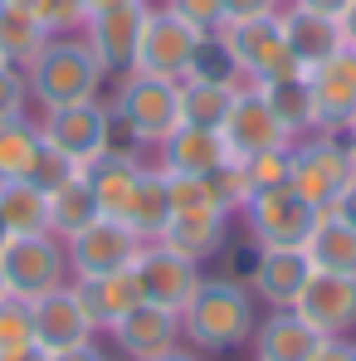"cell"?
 Returning <instances> with one entry per match:
<instances>
[{"instance_id":"8fae6325","label":"cell","mask_w":356,"mask_h":361,"mask_svg":"<svg viewBox=\"0 0 356 361\" xmlns=\"http://www.w3.org/2000/svg\"><path fill=\"white\" fill-rule=\"evenodd\" d=\"M68 249V274L73 279H103V274H118V269H132L142 240L132 235L127 220H113V215H98L93 225H83L73 240H63Z\"/></svg>"},{"instance_id":"f907efd6","label":"cell","mask_w":356,"mask_h":361,"mask_svg":"<svg viewBox=\"0 0 356 361\" xmlns=\"http://www.w3.org/2000/svg\"><path fill=\"white\" fill-rule=\"evenodd\" d=\"M0 5H25V10H30V5H35V0H0Z\"/></svg>"},{"instance_id":"2e32d148","label":"cell","mask_w":356,"mask_h":361,"mask_svg":"<svg viewBox=\"0 0 356 361\" xmlns=\"http://www.w3.org/2000/svg\"><path fill=\"white\" fill-rule=\"evenodd\" d=\"M293 307L322 332V337H352L356 332V274L312 269V279H307V288L297 293Z\"/></svg>"},{"instance_id":"e0dca14e","label":"cell","mask_w":356,"mask_h":361,"mask_svg":"<svg viewBox=\"0 0 356 361\" xmlns=\"http://www.w3.org/2000/svg\"><path fill=\"white\" fill-rule=\"evenodd\" d=\"M307 279H312V259L302 244H259L254 274H249L254 298H264L269 307H293Z\"/></svg>"},{"instance_id":"4316f807","label":"cell","mask_w":356,"mask_h":361,"mask_svg":"<svg viewBox=\"0 0 356 361\" xmlns=\"http://www.w3.org/2000/svg\"><path fill=\"white\" fill-rule=\"evenodd\" d=\"M307 259L312 269H327V274H356V230L347 220H337L332 210H317L312 230H307Z\"/></svg>"},{"instance_id":"db71d44e","label":"cell","mask_w":356,"mask_h":361,"mask_svg":"<svg viewBox=\"0 0 356 361\" xmlns=\"http://www.w3.org/2000/svg\"><path fill=\"white\" fill-rule=\"evenodd\" d=\"M352 361H356V357H352Z\"/></svg>"},{"instance_id":"52a82bcc","label":"cell","mask_w":356,"mask_h":361,"mask_svg":"<svg viewBox=\"0 0 356 361\" xmlns=\"http://www.w3.org/2000/svg\"><path fill=\"white\" fill-rule=\"evenodd\" d=\"M352 176H356V161H352V152H347V142L337 132H307V137L293 142V180L288 185H293L307 205L327 210L347 190Z\"/></svg>"},{"instance_id":"c3c4849f","label":"cell","mask_w":356,"mask_h":361,"mask_svg":"<svg viewBox=\"0 0 356 361\" xmlns=\"http://www.w3.org/2000/svg\"><path fill=\"white\" fill-rule=\"evenodd\" d=\"M337 137H342V142H347V152H352V161H356V118L347 122V132H337Z\"/></svg>"},{"instance_id":"f546056e","label":"cell","mask_w":356,"mask_h":361,"mask_svg":"<svg viewBox=\"0 0 356 361\" xmlns=\"http://www.w3.org/2000/svg\"><path fill=\"white\" fill-rule=\"evenodd\" d=\"M0 220L10 235H44L49 230V195L25 176L0 180Z\"/></svg>"},{"instance_id":"7bdbcfd3","label":"cell","mask_w":356,"mask_h":361,"mask_svg":"<svg viewBox=\"0 0 356 361\" xmlns=\"http://www.w3.org/2000/svg\"><path fill=\"white\" fill-rule=\"evenodd\" d=\"M327 210H332L337 220H347V225H352V230H356V176L347 180V190H342V195H337V200H332Z\"/></svg>"},{"instance_id":"30bf717a","label":"cell","mask_w":356,"mask_h":361,"mask_svg":"<svg viewBox=\"0 0 356 361\" xmlns=\"http://www.w3.org/2000/svg\"><path fill=\"white\" fill-rule=\"evenodd\" d=\"M147 10L152 0H118V5H103L88 15L83 25V44L93 49V59L103 63V73H132L137 63V39H142V25H147Z\"/></svg>"},{"instance_id":"ab89813d","label":"cell","mask_w":356,"mask_h":361,"mask_svg":"<svg viewBox=\"0 0 356 361\" xmlns=\"http://www.w3.org/2000/svg\"><path fill=\"white\" fill-rule=\"evenodd\" d=\"M283 0H225V20H254V15H278Z\"/></svg>"},{"instance_id":"44dd1931","label":"cell","mask_w":356,"mask_h":361,"mask_svg":"<svg viewBox=\"0 0 356 361\" xmlns=\"http://www.w3.org/2000/svg\"><path fill=\"white\" fill-rule=\"evenodd\" d=\"M278 20H283L288 59H293L297 68H317L322 59H332L337 49H347V44H342V30H337V20H327V15L297 10V5H288V0H283Z\"/></svg>"},{"instance_id":"74e56055","label":"cell","mask_w":356,"mask_h":361,"mask_svg":"<svg viewBox=\"0 0 356 361\" xmlns=\"http://www.w3.org/2000/svg\"><path fill=\"white\" fill-rule=\"evenodd\" d=\"M166 10H176L180 20L190 30H200L205 39H215L220 25H225V0H166Z\"/></svg>"},{"instance_id":"f5cc1de1","label":"cell","mask_w":356,"mask_h":361,"mask_svg":"<svg viewBox=\"0 0 356 361\" xmlns=\"http://www.w3.org/2000/svg\"><path fill=\"white\" fill-rule=\"evenodd\" d=\"M0 298H5V274H0Z\"/></svg>"},{"instance_id":"7dc6e473","label":"cell","mask_w":356,"mask_h":361,"mask_svg":"<svg viewBox=\"0 0 356 361\" xmlns=\"http://www.w3.org/2000/svg\"><path fill=\"white\" fill-rule=\"evenodd\" d=\"M152 361H200L190 347H171V352H161V357H152Z\"/></svg>"},{"instance_id":"1f68e13d","label":"cell","mask_w":356,"mask_h":361,"mask_svg":"<svg viewBox=\"0 0 356 361\" xmlns=\"http://www.w3.org/2000/svg\"><path fill=\"white\" fill-rule=\"evenodd\" d=\"M39 147H44L39 122H30V118H5V122H0V180L25 176Z\"/></svg>"},{"instance_id":"d6986e66","label":"cell","mask_w":356,"mask_h":361,"mask_svg":"<svg viewBox=\"0 0 356 361\" xmlns=\"http://www.w3.org/2000/svg\"><path fill=\"white\" fill-rule=\"evenodd\" d=\"M249 342H254V361H312L327 337L297 307H274L264 322H254Z\"/></svg>"},{"instance_id":"cb8c5ba5","label":"cell","mask_w":356,"mask_h":361,"mask_svg":"<svg viewBox=\"0 0 356 361\" xmlns=\"http://www.w3.org/2000/svg\"><path fill=\"white\" fill-rule=\"evenodd\" d=\"M83 176H88V185H93L98 210H103V215H113V220H122V215H127V205H132V195H137L142 161H137L132 152H103L98 161H88V166H83Z\"/></svg>"},{"instance_id":"8d00e7d4","label":"cell","mask_w":356,"mask_h":361,"mask_svg":"<svg viewBox=\"0 0 356 361\" xmlns=\"http://www.w3.org/2000/svg\"><path fill=\"white\" fill-rule=\"evenodd\" d=\"M68 176H78V166H73L63 152H54L49 142L35 152V161H30V171H25V180H30V185H39L44 195H49V190H59Z\"/></svg>"},{"instance_id":"ac0fdd59","label":"cell","mask_w":356,"mask_h":361,"mask_svg":"<svg viewBox=\"0 0 356 361\" xmlns=\"http://www.w3.org/2000/svg\"><path fill=\"white\" fill-rule=\"evenodd\" d=\"M108 337H113V347L127 361H152V357H161V352H171V347H180V312L137 302L127 317H118L108 327Z\"/></svg>"},{"instance_id":"681fc988","label":"cell","mask_w":356,"mask_h":361,"mask_svg":"<svg viewBox=\"0 0 356 361\" xmlns=\"http://www.w3.org/2000/svg\"><path fill=\"white\" fill-rule=\"evenodd\" d=\"M103 5H118V0H88V15H93V10H103Z\"/></svg>"},{"instance_id":"d6a6232c","label":"cell","mask_w":356,"mask_h":361,"mask_svg":"<svg viewBox=\"0 0 356 361\" xmlns=\"http://www.w3.org/2000/svg\"><path fill=\"white\" fill-rule=\"evenodd\" d=\"M239 171L249 180V195L259 190H278L293 180V147H274V152H259V157H244Z\"/></svg>"},{"instance_id":"7a4b0ae2","label":"cell","mask_w":356,"mask_h":361,"mask_svg":"<svg viewBox=\"0 0 356 361\" xmlns=\"http://www.w3.org/2000/svg\"><path fill=\"white\" fill-rule=\"evenodd\" d=\"M103 63L93 59V49L83 44V35H59L39 49V59L25 68L30 98L39 108H68V103H88L103 93Z\"/></svg>"},{"instance_id":"5b68a950","label":"cell","mask_w":356,"mask_h":361,"mask_svg":"<svg viewBox=\"0 0 356 361\" xmlns=\"http://www.w3.org/2000/svg\"><path fill=\"white\" fill-rule=\"evenodd\" d=\"M0 274H5V293L10 298H44L63 288L73 274H68V249L59 235H10L0 244Z\"/></svg>"},{"instance_id":"4dcf8cb0","label":"cell","mask_w":356,"mask_h":361,"mask_svg":"<svg viewBox=\"0 0 356 361\" xmlns=\"http://www.w3.org/2000/svg\"><path fill=\"white\" fill-rule=\"evenodd\" d=\"M103 210H98V200H93V185L88 176L78 171V176H68L59 190H49V235H59V240H73L83 225H93Z\"/></svg>"},{"instance_id":"f1b7e54d","label":"cell","mask_w":356,"mask_h":361,"mask_svg":"<svg viewBox=\"0 0 356 361\" xmlns=\"http://www.w3.org/2000/svg\"><path fill=\"white\" fill-rule=\"evenodd\" d=\"M44 44H49V30L35 20V10H25V5H0V63L30 68V63L39 59Z\"/></svg>"},{"instance_id":"b9f144b4","label":"cell","mask_w":356,"mask_h":361,"mask_svg":"<svg viewBox=\"0 0 356 361\" xmlns=\"http://www.w3.org/2000/svg\"><path fill=\"white\" fill-rule=\"evenodd\" d=\"M352 357H356V342H352V337H327V342H322V352H317L312 361H352Z\"/></svg>"},{"instance_id":"6da1fadb","label":"cell","mask_w":356,"mask_h":361,"mask_svg":"<svg viewBox=\"0 0 356 361\" xmlns=\"http://www.w3.org/2000/svg\"><path fill=\"white\" fill-rule=\"evenodd\" d=\"M254 302L235 279H205L195 298L180 307V337L195 352H235L254 337Z\"/></svg>"},{"instance_id":"bcb514c9","label":"cell","mask_w":356,"mask_h":361,"mask_svg":"<svg viewBox=\"0 0 356 361\" xmlns=\"http://www.w3.org/2000/svg\"><path fill=\"white\" fill-rule=\"evenodd\" d=\"M0 361H49V352L44 347H20V352H10V357H0Z\"/></svg>"},{"instance_id":"7402d4cb","label":"cell","mask_w":356,"mask_h":361,"mask_svg":"<svg viewBox=\"0 0 356 361\" xmlns=\"http://www.w3.org/2000/svg\"><path fill=\"white\" fill-rule=\"evenodd\" d=\"M239 78L235 73H210V68H195L190 78H180V122L190 127H220L235 108Z\"/></svg>"},{"instance_id":"816d5d0a","label":"cell","mask_w":356,"mask_h":361,"mask_svg":"<svg viewBox=\"0 0 356 361\" xmlns=\"http://www.w3.org/2000/svg\"><path fill=\"white\" fill-rule=\"evenodd\" d=\"M5 240H10V230H5V220H0V244H5Z\"/></svg>"},{"instance_id":"d4e9b609","label":"cell","mask_w":356,"mask_h":361,"mask_svg":"<svg viewBox=\"0 0 356 361\" xmlns=\"http://www.w3.org/2000/svg\"><path fill=\"white\" fill-rule=\"evenodd\" d=\"M259 93L269 98L274 118L293 132V142H297V137H307V132H317V122H312V83H307V68L288 63V68L269 73V78L259 83Z\"/></svg>"},{"instance_id":"3957f363","label":"cell","mask_w":356,"mask_h":361,"mask_svg":"<svg viewBox=\"0 0 356 361\" xmlns=\"http://www.w3.org/2000/svg\"><path fill=\"white\" fill-rule=\"evenodd\" d=\"M113 118L127 127V137L137 147H161L180 127V83L171 78H152V73H122L118 93H113Z\"/></svg>"},{"instance_id":"83f0119b","label":"cell","mask_w":356,"mask_h":361,"mask_svg":"<svg viewBox=\"0 0 356 361\" xmlns=\"http://www.w3.org/2000/svg\"><path fill=\"white\" fill-rule=\"evenodd\" d=\"M132 225V235L142 244L161 240V230L171 225V190H166V171L161 166H142V180H137V195L122 215Z\"/></svg>"},{"instance_id":"f6af8a7d","label":"cell","mask_w":356,"mask_h":361,"mask_svg":"<svg viewBox=\"0 0 356 361\" xmlns=\"http://www.w3.org/2000/svg\"><path fill=\"white\" fill-rule=\"evenodd\" d=\"M337 30H342V44L347 49H356V0L342 10V20H337Z\"/></svg>"},{"instance_id":"ffe728a7","label":"cell","mask_w":356,"mask_h":361,"mask_svg":"<svg viewBox=\"0 0 356 361\" xmlns=\"http://www.w3.org/2000/svg\"><path fill=\"white\" fill-rule=\"evenodd\" d=\"M225 161H235V157H230L220 127H190V122H180L176 132L156 147V161H152V166L176 171V176H210V171H220Z\"/></svg>"},{"instance_id":"484cf974","label":"cell","mask_w":356,"mask_h":361,"mask_svg":"<svg viewBox=\"0 0 356 361\" xmlns=\"http://www.w3.org/2000/svg\"><path fill=\"white\" fill-rule=\"evenodd\" d=\"M78 298L88 307V317L98 322V332H108L118 317H127L137 302H142V283L132 269H118V274H103V279H73Z\"/></svg>"},{"instance_id":"d590c367","label":"cell","mask_w":356,"mask_h":361,"mask_svg":"<svg viewBox=\"0 0 356 361\" xmlns=\"http://www.w3.org/2000/svg\"><path fill=\"white\" fill-rule=\"evenodd\" d=\"M166 190H171V215L176 210H220L210 176H176V171H166Z\"/></svg>"},{"instance_id":"f35d334b","label":"cell","mask_w":356,"mask_h":361,"mask_svg":"<svg viewBox=\"0 0 356 361\" xmlns=\"http://www.w3.org/2000/svg\"><path fill=\"white\" fill-rule=\"evenodd\" d=\"M25 103H30L25 68H10V63H0V122H5V118H25Z\"/></svg>"},{"instance_id":"836d02e7","label":"cell","mask_w":356,"mask_h":361,"mask_svg":"<svg viewBox=\"0 0 356 361\" xmlns=\"http://www.w3.org/2000/svg\"><path fill=\"white\" fill-rule=\"evenodd\" d=\"M30 10H35V20L49 30V39H59V35H83V25H88V0H35Z\"/></svg>"},{"instance_id":"ee69618b","label":"cell","mask_w":356,"mask_h":361,"mask_svg":"<svg viewBox=\"0 0 356 361\" xmlns=\"http://www.w3.org/2000/svg\"><path fill=\"white\" fill-rule=\"evenodd\" d=\"M297 10H312V15H327V20H342V10L352 5V0H288Z\"/></svg>"},{"instance_id":"ba28073f","label":"cell","mask_w":356,"mask_h":361,"mask_svg":"<svg viewBox=\"0 0 356 361\" xmlns=\"http://www.w3.org/2000/svg\"><path fill=\"white\" fill-rule=\"evenodd\" d=\"M108 127H113V108L88 98V103H68V108H44L39 137L83 171L88 161H98L108 152Z\"/></svg>"},{"instance_id":"9a60e30c","label":"cell","mask_w":356,"mask_h":361,"mask_svg":"<svg viewBox=\"0 0 356 361\" xmlns=\"http://www.w3.org/2000/svg\"><path fill=\"white\" fill-rule=\"evenodd\" d=\"M307 83L317 132H347V122L356 118V49H337L332 59L307 68Z\"/></svg>"},{"instance_id":"e575fe53","label":"cell","mask_w":356,"mask_h":361,"mask_svg":"<svg viewBox=\"0 0 356 361\" xmlns=\"http://www.w3.org/2000/svg\"><path fill=\"white\" fill-rule=\"evenodd\" d=\"M20 347H35V322H30V302L25 298H0V357L20 352Z\"/></svg>"},{"instance_id":"4fadbf2b","label":"cell","mask_w":356,"mask_h":361,"mask_svg":"<svg viewBox=\"0 0 356 361\" xmlns=\"http://www.w3.org/2000/svg\"><path fill=\"white\" fill-rule=\"evenodd\" d=\"M244 230L254 244H302L312 220H317V205H307L293 185H278V190H259L249 195V205L239 210Z\"/></svg>"},{"instance_id":"277c9868","label":"cell","mask_w":356,"mask_h":361,"mask_svg":"<svg viewBox=\"0 0 356 361\" xmlns=\"http://www.w3.org/2000/svg\"><path fill=\"white\" fill-rule=\"evenodd\" d=\"M205 49L210 39L200 30H190L176 10L166 5H152L147 10V25H142V39H137V73H152V78H190L200 63H205Z\"/></svg>"},{"instance_id":"7c38bea8","label":"cell","mask_w":356,"mask_h":361,"mask_svg":"<svg viewBox=\"0 0 356 361\" xmlns=\"http://www.w3.org/2000/svg\"><path fill=\"white\" fill-rule=\"evenodd\" d=\"M220 137H225V147H230L235 161L259 157V152H274V147H293V132L274 118V108L259 93V83H239L235 108H230V118L220 122Z\"/></svg>"},{"instance_id":"60d3db41","label":"cell","mask_w":356,"mask_h":361,"mask_svg":"<svg viewBox=\"0 0 356 361\" xmlns=\"http://www.w3.org/2000/svg\"><path fill=\"white\" fill-rule=\"evenodd\" d=\"M49 361H108V357H103V347H98V337H93V342H78V347L49 352Z\"/></svg>"},{"instance_id":"8992f818","label":"cell","mask_w":356,"mask_h":361,"mask_svg":"<svg viewBox=\"0 0 356 361\" xmlns=\"http://www.w3.org/2000/svg\"><path fill=\"white\" fill-rule=\"evenodd\" d=\"M220 59L230 63L239 83H264L269 73L288 68V39H283V20L278 15H254V20H225L215 35Z\"/></svg>"},{"instance_id":"5bb4252c","label":"cell","mask_w":356,"mask_h":361,"mask_svg":"<svg viewBox=\"0 0 356 361\" xmlns=\"http://www.w3.org/2000/svg\"><path fill=\"white\" fill-rule=\"evenodd\" d=\"M30 322H35V347H44V352H63V347H78V342L98 337V322L88 317L73 279L63 288L30 302Z\"/></svg>"},{"instance_id":"9c48e42d","label":"cell","mask_w":356,"mask_h":361,"mask_svg":"<svg viewBox=\"0 0 356 361\" xmlns=\"http://www.w3.org/2000/svg\"><path fill=\"white\" fill-rule=\"evenodd\" d=\"M132 274H137V283H142V302L166 307V312H180L185 302L195 298V288L205 283L200 264L185 259V254H176V249H166L161 240H152V244L137 249Z\"/></svg>"},{"instance_id":"603a6c76","label":"cell","mask_w":356,"mask_h":361,"mask_svg":"<svg viewBox=\"0 0 356 361\" xmlns=\"http://www.w3.org/2000/svg\"><path fill=\"white\" fill-rule=\"evenodd\" d=\"M225 240H230V215H220V210H176L171 225L161 230V244L195 259V264L215 259L225 249Z\"/></svg>"}]
</instances>
